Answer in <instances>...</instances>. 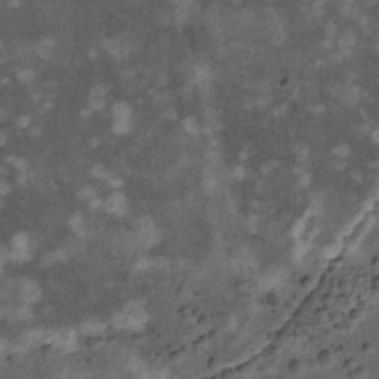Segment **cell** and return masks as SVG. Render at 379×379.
Returning a JSON list of instances; mask_svg holds the SVG:
<instances>
[{
    "label": "cell",
    "mask_w": 379,
    "mask_h": 379,
    "mask_svg": "<svg viewBox=\"0 0 379 379\" xmlns=\"http://www.w3.org/2000/svg\"><path fill=\"white\" fill-rule=\"evenodd\" d=\"M147 323V314L144 308L135 302L129 304L116 318L114 324L117 328L123 329H131V331H139L144 328V324Z\"/></svg>",
    "instance_id": "6da1fadb"
},
{
    "label": "cell",
    "mask_w": 379,
    "mask_h": 379,
    "mask_svg": "<svg viewBox=\"0 0 379 379\" xmlns=\"http://www.w3.org/2000/svg\"><path fill=\"white\" fill-rule=\"evenodd\" d=\"M113 128L117 134H126L131 128V108L126 102H117L113 107Z\"/></svg>",
    "instance_id": "7a4b0ae2"
},
{
    "label": "cell",
    "mask_w": 379,
    "mask_h": 379,
    "mask_svg": "<svg viewBox=\"0 0 379 379\" xmlns=\"http://www.w3.org/2000/svg\"><path fill=\"white\" fill-rule=\"evenodd\" d=\"M45 341H47L49 344H53L57 347L70 350L71 347H74V344L77 342L76 334L73 331L68 329H58V331H50L45 335Z\"/></svg>",
    "instance_id": "3957f363"
},
{
    "label": "cell",
    "mask_w": 379,
    "mask_h": 379,
    "mask_svg": "<svg viewBox=\"0 0 379 379\" xmlns=\"http://www.w3.org/2000/svg\"><path fill=\"white\" fill-rule=\"evenodd\" d=\"M156 225L150 218H141L136 223V237L142 246H151L156 242Z\"/></svg>",
    "instance_id": "277c9868"
},
{
    "label": "cell",
    "mask_w": 379,
    "mask_h": 379,
    "mask_svg": "<svg viewBox=\"0 0 379 379\" xmlns=\"http://www.w3.org/2000/svg\"><path fill=\"white\" fill-rule=\"evenodd\" d=\"M12 246V256L17 261H25L30 256V240L27 234H17L11 243Z\"/></svg>",
    "instance_id": "5b68a950"
},
{
    "label": "cell",
    "mask_w": 379,
    "mask_h": 379,
    "mask_svg": "<svg viewBox=\"0 0 379 379\" xmlns=\"http://www.w3.org/2000/svg\"><path fill=\"white\" fill-rule=\"evenodd\" d=\"M105 209L114 213V215H125V212L128 210V201L126 197L122 193H114L108 197L107 203H105Z\"/></svg>",
    "instance_id": "8992f818"
},
{
    "label": "cell",
    "mask_w": 379,
    "mask_h": 379,
    "mask_svg": "<svg viewBox=\"0 0 379 379\" xmlns=\"http://www.w3.org/2000/svg\"><path fill=\"white\" fill-rule=\"evenodd\" d=\"M21 293H22V299L27 302H36L40 298V289L34 282L25 280L21 285Z\"/></svg>",
    "instance_id": "52a82bcc"
},
{
    "label": "cell",
    "mask_w": 379,
    "mask_h": 379,
    "mask_svg": "<svg viewBox=\"0 0 379 379\" xmlns=\"http://www.w3.org/2000/svg\"><path fill=\"white\" fill-rule=\"evenodd\" d=\"M283 280V271L277 268L269 269V271L262 277V288H274L277 285H280Z\"/></svg>",
    "instance_id": "ba28073f"
},
{
    "label": "cell",
    "mask_w": 379,
    "mask_h": 379,
    "mask_svg": "<svg viewBox=\"0 0 379 379\" xmlns=\"http://www.w3.org/2000/svg\"><path fill=\"white\" fill-rule=\"evenodd\" d=\"M89 104L92 108H95V110H101V108L104 107L105 104V92L101 86H96L90 90V95H89Z\"/></svg>",
    "instance_id": "9c48e42d"
},
{
    "label": "cell",
    "mask_w": 379,
    "mask_h": 379,
    "mask_svg": "<svg viewBox=\"0 0 379 379\" xmlns=\"http://www.w3.org/2000/svg\"><path fill=\"white\" fill-rule=\"evenodd\" d=\"M203 187H204L209 193H212V191L216 190V187H218V174H216L215 169L207 168V169L204 171V174H203Z\"/></svg>",
    "instance_id": "30bf717a"
},
{
    "label": "cell",
    "mask_w": 379,
    "mask_h": 379,
    "mask_svg": "<svg viewBox=\"0 0 379 379\" xmlns=\"http://www.w3.org/2000/svg\"><path fill=\"white\" fill-rule=\"evenodd\" d=\"M108 50H110L114 57L117 58H123L126 53H128V46L123 40L120 39H113L108 42Z\"/></svg>",
    "instance_id": "8fae6325"
},
{
    "label": "cell",
    "mask_w": 379,
    "mask_h": 379,
    "mask_svg": "<svg viewBox=\"0 0 379 379\" xmlns=\"http://www.w3.org/2000/svg\"><path fill=\"white\" fill-rule=\"evenodd\" d=\"M53 50V40L52 39H43L37 46V53L42 58H49Z\"/></svg>",
    "instance_id": "7c38bea8"
},
{
    "label": "cell",
    "mask_w": 379,
    "mask_h": 379,
    "mask_svg": "<svg viewBox=\"0 0 379 379\" xmlns=\"http://www.w3.org/2000/svg\"><path fill=\"white\" fill-rule=\"evenodd\" d=\"M102 329H104V324L101 321H98V320H89L82 326V331H85V334H88V335L101 334Z\"/></svg>",
    "instance_id": "4fadbf2b"
},
{
    "label": "cell",
    "mask_w": 379,
    "mask_h": 379,
    "mask_svg": "<svg viewBox=\"0 0 379 379\" xmlns=\"http://www.w3.org/2000/svg\"><path fill=\"white\" fill-rule=\"evenodd\" d=\"M196 79L201 86H206L210 82V70L206 66H200L196 70Z\"/></svg>",
    "instance_id": "5bb4252c"
},
{
    "label": "cell",
    "mask_w": 379,
    "mask_h": 379,
    "mask_svg": "<svg viewBox=\"0 0 379 379\" xmlns=\"http://www.w3.org/2000/svg\"><path fill=\"white\" fill-rule=\"evenodd\" d=\"M70 224H71V228L74 230L76 234L82 236L85 233V220L80 215H74L71 218V221H70Z\"/></svg>",
    "instance_id": "9a60e30c"
},
{
    "label": "cell",
    "mask_w": 379,
    "mask_h": 379,
    "mask_svg": "<svg viewBox=\"0 0 379 379\" xmlns=\"http://www.w3.org/2000/svg\"><path fill=\"white\" fill-rule=\"evenodd\" d=\"M358 90L356 89V88H348L347 90H345V93H344V98L348 101V102H356L357 101V98H358Z\"/></svg>",
    "instance_id": "2e32d148"
},
{
    "label": "cell",
    "mask_w": 379,
    "mask_h": 379,
    "mask_svg": "<svg viewBox=\"0 0 379 379\" xmlns=\"http://www.w3.org/2000/svg\"><path fill=\"white\" fill-rule=\"evenodd\" d=\"M184 126H185V129H187L188 132H191V134H196L197 129H199V125H197V122H196L194 117H188V119L184 122Z\"/></svg>",
    "instance_id": "e0dca14e"
},
{
    "label": "cell",
    "mask_w": 379,
    "mask_h": 379,
    "mask_svg": "<svg viewBox=\"0 0 379 379\" xmlns=\"http://www.w3.org/2000/svg\"><path fill=\"white\" fill-rule=\"evenodd\" d=\"M348 151H350V150H348V147H347V145H345V147H344V145H341L338 150H335V153H336L338 156H341V157H345V156L348 154Z\"/></svg>",
    "instance_id": "ac0fdd59"
},
{
    "label": "cell",
    "mask_w": 379,
    "mask_h": 379,
    "mask_svg": "<svg viewBox=\"0 0 379 379\" xmlns=\"http://www.w3.org/2000/svg\"><path fill=\"white\" fill-rule=\"evenodd\" d=\"M31 76H33L31 73H22V74H20V77H21V79H25V80L31 79Z\"/></svg>",
    "instance_id": "d6986e66"
}]
</instances>
